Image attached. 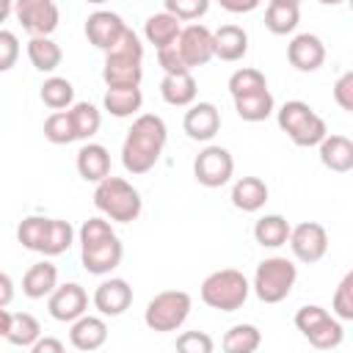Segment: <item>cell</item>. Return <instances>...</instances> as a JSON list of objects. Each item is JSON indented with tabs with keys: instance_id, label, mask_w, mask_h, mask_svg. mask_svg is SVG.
<instances>
[{
	"instance_id": "6da1fadb",
	"label": "cell",
	"mask_w": 353,
	"mask_h": 353,
	"mask_svg": "<svg viewBox=\"0 0 353 353\" xmlns=\"http://www.w3.org/2000/svg\"><path fill=\"white\" fill-rule=\"evenodd\" d=\"M168 141V127L157 113H141L121 143V165L130 174H146L157 165Z\"/></svg>"
},
{
	"instance_id": "e0dca14e",
	"label": "cell",
	"mask_w": 353,
	"mask_h": 353,
	"mask_svg": "<svg viewBox=\"0 0 353 353\" xmlns=\"http://www.w3.org/2000/svg\"><path fill=\"white\" fill-rule=\"evenodd\" d=\"M182 130L190 141H212L221 130V110L212 102H193L185 110Z\"/></svg>"
},
{
	"instance_id": "ee69618b",
	"label": "cell",
	"mask_w": 353,
	"mask_h": 353,
	"mask_svg": "<svg viewBox=\"0 0 353 353\" xmlns=\"http://www.w3.org/2000/svg\"><path fill=\"white\" fill-rule=\"evenodd\" d=\"M157 63H160V69H163L165 74H176V72H190V69L185 66V61H182V55H179L176 44L160 47V50H157Z\"/></svg>"
},
{
	"instance_id": "277c9868",
	"label": "cell",
	"mask_w": 353,
	"mask_h": 353,
	"mask_svg": "<svg viewBox=\"0 0 353 353\" xmlns=\"http://www.w3.org/2000/svg\"><path fill=\"white\" fill-rule=\"evenodd\" d=\"M94 207L116 223H132L141 210H143V199L138 193V188H132L124 176H113L108 174L105 179L97 182L94 188Z\"/></svg>"
},
{
	"instance_id": "4dcf8cb0",
	"label": "cell",
	"mask_w": 353,
	"mask_h": 353,
	"mask_svg": "<svg viewBox=\"0 0 353 353\" xmlns=\"http://www.w3.org/2000/svg\"><path fill=\"white\" fill-rule=\"evenodd\" d=\"M179 30H182L179 19H176V17H171L168 11L152 14V17L146 19V25H143V36H146V41H149V44H154V50L174 44V41H176V36H179Z\"/></svg>"
},
{
	"instance_id": "7402d4cb",
	"label": "cell",
	"mask_w": 353,
	"mask_h": 353,
	"mask_svg": "<svg viewBox=\"0 0 353 353\" xmlns=\"http://www.w3.org/2000/svg\"><path fill=\"white\" fill-rule=\"evenodd\" d=\"M320 163L334 174H347L353 168V141L347 135H325L320 143Z\"/></svg>"
},
{
	"instance_id": "9a60e30c",
	"label": "cell",
	"mask_w": 353,
	"mask_h": 353,
	"mask_svg": "<svg viewBox=\"0 0 353 353\" xmlns=\"http://www.w3.org/2000/svg\"><path fill=\"white\" fill-rule=\"evenodd\" d=\"M91 303L102 317H119L132 306V287L124 279H105L97 284Z\"/></svg>"
},
{
	"instance_id": "b9f144b4",
	"label": "cell",
	"mask_w": 353,
	"mask_h": 353,
	"mask_svg": "<svg viewBox=\"0 0 353 353\" xmlns=\"http://www.w3.org/2000/svg\"><path fill=\"white\" fill-rule=\"evenodd\" d=\"M19 61V39L17 33L0 28V72H8Z\"/></svg>"
},
{
	"instance_id": "60d3db41",
	"label": "cell",
	"mask_w": 353,
	"mask_h": 353,
	"mask_svg": "<svg viewBox=\"0 0 353 353\" xmlns=\"http://www.w3.org/2000/svg\"><path fill=\"white\" fill-rule=\"evenodd\" d=\"M176 347L182 353H212L215 350V342L204 331H185V334L176 336Z\"/></svg>"
},
{
	"instance_id": "83f0119b",
	"label": "cell",
	"mask_w": 353,
	"mask_h": 353,
	"mask_svg": "<svg viewBox=\"0 0 353 353\" xmlns=\"http://www.w3.org/2000/svg\"><path fill=\"white\" fill-rule=\"evenodd\" d=\"M28 58H30L33 69H39L41 74H52L61 66L63 52H61L58 41H52V36H30V41H28Z\"/></svg>"
},
{
	"instance_id": "30bf717a",
	"label": "cell",
	"mask_w": 353,
	"mask_h": 353,
	"mask_svg": "<svg viewBox=\"0 0 353 353\" xmlns=\"http://www.w3.org/2000/svg\"><path fill=\"white\" fill-rule=\"evenodd\" d=\"M234 174V157L223 146H204L193 160V176L204 188H223Z\"/></svg>"
},
{
	"instance_id": "ffe728a7",
	"label": "cell",
	"mask_w": 353,
	"mask_h": 353,
	"mask_svg": "<svg viewBox=\"0 0 353 353\" xmlns=\"http://www.w3.org/2000/svg\"><path fill=\"white\" fill-rule=\"evenodd\" d=\"M248 52V33L240 25H221L218 30H212V55L234 63Z\"/></svg>"
},
{
	"instance_id": "681fc988",
	"label": "cell",
	"mask_w": 353,
	"mask_h": 353,
	"mask_svg": "<svg viewBox=\"0 0 353 353\" xmlns=\"http://www.w3.org/2000/svg\"><path fill=\"white\" fill-rule=\"evenodd\" d=\"M14 14V0H0V25Z\"/></svg>"
},
{
	"instance_id": "d4e9b609",
	"label": "cell",
	"mask_w": 353,
	"mask_h": 353,
	"mask_svg": "<svg viewBox=\"0 0 353 353\" xmlns=\"http://www.w3.org/2000/svg\"><path fill=\"white\" fill-rule=\"evenodd\" d=\"M270 190L265 185V179L259 176H240L234 185H232V204L240 210V212H256L265 207Z\"/></svg>"
},
{
	"instance_id": "8fae6325",
	"label": "cell",
	"mask_w": 353,
	"mask_h": 353,
	"mask_svg": "<svg viewBox=\"0 0 353 353\" xmlns=\"http://www.w3.org/2000/svg\"><path fill=\"white\" fill-rule=\"evenodd\" d=\"M287 243H290V251H292V256H295L298 262L314 265V262H320V259L325 256V251H328V232H325V226L317 223V221H303V223H298V226H290Z\"/></svg>"
},
{
	"instance_id": "f1b7e54d",
	"label": "cell",
	"mask_w": 353,
	"mask_h": 353,
	"mask_svg": "<svg viewBox=\"0 0 353 353\" xmlns=\"http://www.w3.org/2000/svg\"><path fill=\"white\" fill-rule=\"evenodd\" d=\"M234 110L243 121H265L273 110H276V99L268 88H259V91H251V94H243V97H234Z\"/></svg>"
},
{
	"instance_id": "836d02e7",
	"label": "cell",
	"mask_w": 353,
	"mask_h": 353,
	"mask_svg": "<svg viewBox=\"0 0 353 353\" xmlns=\"http://www.w3.org/2000/svg\"><path fill=\"white\" fill-rule=\"evenodd\" d=\"M221 345L226 353H254L262 345V331L254 323H237L223 334Z\"/></svg>"
},
{
	"instance_id": "4316f807",
	"label": "cell",
	"mask_w": 353,
	"mask_h": 353,
	"mask_svg": "<svg viewBox=\"0 0 353 353\" xmlns=\"http://www.w3.org/2000/svg\"><path fill=\"white\" fill-rule=\"evenodd\" d=\"M74 243V229L69 221L63 218H47L44 221V234H41V243H39V251L36 254H44V256H58V254H66Z\"/></svg>"
},
{
	"instance_id": "f35d334b",
	"label": "cell",
	"mask_w": 353,
	"mask_h": 353,
	"mask_svg": "<svg viewBox=\"0 0 353 353\" xmlns=\"http://www.w3.org/2000/svg\"><path fill=\"white\" fill-rule=\"evenodd\" d=\"M331 312L336 320L347 323L353 320V270H347L342 276V281L336 284L334 290V298H331Z\"/></svg>"
},
{
	"instance_id": "2e32d148",
	"label": "cell",
	"mask_w": 353,
	"mask_h": 353,
	"mask_svg": "<svg viewBox=\"0 0 353 353\" xmlns=\"http://www.w3.org/2000/svg\"><path fill=\"white\" fill-rule=\"evenodd\" d=\"M124 30H127V22L116 11H94L85 19V39L102 52H108L124 36Z\"/></svg>"
},
{
	"instance_id": "d6986e66",
	"label": "cell",
	"mask_w": 353,
	"mask_h": 353,
	"mask_svg": "<svg viewBox=\"0 0 353 353\" xmlns=\"http://www.w3.org/2000/svg\"><path fill=\"white\" fill-rule=\"evenodd\" d=\"M69 342L77 350H99L108 342V323L97 314H80L77 320H72Z\"/></svg>"
},
{
	"instance_id": "74e56055",
	"label": "cell",
	"mask_w": 353,
	"mask_h": 353,
	"mask_svg": "<svg viewBox=\"0 0 353 353\" xmlns=\"http://www.w3.org/2000/svg\"><path fill=\"white\" fill-rule=\"evenodd\" d=\"M259 88H268V77L259 69H254V66H243V69H237L229 77V94H232V99L234 97H243V94H251V91H259Z\"/></svg>"
},
{
	"instance_id": "7bdbcfd3",
	"label": "cell",
	"mask_w": 353,
	"mask_h": 353,
	"mask_svg": "<svg viewBox=\"0 0 353 353\" xmlns=\"http://www.w3.org/2000/svg\"><path fill=\"white\" fill-rule=\"evenodd\" d=\"M334 102L345 110L353 113V72H342L334 83Z\"/></svg>"
},
{
	"instance_id": "3957f363",
	"label": "cell",
	"mask_w": 353,
	"mask_h": 353,
	"mask_svg": "<svg viewBox=\"0 0 353 353\" xmlns=\"http://www.w3.org/2000/svg\"><path fill=\"white\" fill-rule=\"evenodd\" d=\"M102 80L108 88L141 85V80H143V44L132 28H127L124 36L105 52Z\"/></svg>"
},
{
	"instance_id": "816d5d0a",
	"label": "cell",
	"mask_w": 353,
	"mask_h": 353,
	"mask_svg": "<svg viewBox=\"0 0 353 353\" xmlns=\"http://www.w3.org/2000/svg\"><path fill=\"white\" fill-rule=\"evenodd\" d=\"M276 3H292V6H301V0H276Z\"/></svg>"
},
{
	"instance_id": "e575fe53",
	"label": "cell",
	"mask_w": 353,
	"mask_h": 353,
	"mask_svg": "<svg viewBox=\"0 0 353 353\" xmlns=\"http://www.w3.org/2000/svg\"><path fill=\"white\" fill-rule=\"evenodd\" d=\"M39 97H41V102H44L50 110H66V108H72V102H74V85H72L66 77L50 74V77L41 83Z\"/></svg>"
},
{
	"instance_id": "bcb514c9",
	"label": "cell",
	"mask_w": 353,
	"mask_h": 353,
	"mask_svg": "<svg viewBox=\"0 0 353 353\" xmlns=\"http://www.w3.org/2000/svg\"><path fill=\"white\" fill-rule=\"evenodd\" d=\"M33 353H63V342L61 339H52V336H39L33 345H30Z\"/></svg>"
},
{
	"instance_id": "4fadbf2b",
	"label": "cell",
	"mask_w": 353,
	"mask_h": 353,
	"mask_svg": "<svg viewBox=\"0 0 353 353\" xmlns=\"http://www.w3.org/2000/svg\"><path fill=\"white\" fill-rule=\"evenodd\" d=\"M174 44H176V50H179V55H182L188 69L204 66V63H210L215 58L212 55V30L207 25L193 22V25L182 28Z\"/></svg>"
},
{
	"instance_id": "f5cc1de1",
	"label": "cell",
	"mask_w": 353,
	"mask_h": 353,
	"mask_svg": "<svg viewBox=\"0 0 353 353\" xmlns=\"http://www.w3.org/2000/svg\"><path fill=\"white\" fill-rule=\"evenodd\" d=\"M85 3H91V6H102V3H108V0H85Z\"/></svg>"
},
{
	"instance_id": "f6af8a7d",
	"label": "cell",
	"mask_w": 353,
	"mask_h": 353,
	"mask_svg": "<svg viewBox=\"0 0 353 353\" xmlns=\"http://www.w3.org/2000/svg\"><path fill=\"white\" fill-rule=\"evenodd\" d=\"M262 0H218V6L229 14H251L254 8H259Z\"/></svg>"
},
{
	"instance_id": "8992f818",
	"label": "cell",
	"mask_w": 353,
	"mask_h": 353,
	"mask_svg": "<svg viewBox=\"0 0 353 353\" xmlns=\"http://www.w3.org/2000/svg\"><path fill=\"white\" fill-rule=\"evenodd\" d=\"M276 121H279V130L287 132V138L301 146V149H309V146H317L325 135H328V127L323 121V116H317L306 102L301 99H290L284 102L279 110H276Z\"/></svg>"
},
{
	"instance_id": "5b68a950",
	"label": "cell",
	"mask_w": 353,
	"mask_h": 353,
	"mask_svg": "<svg viewBox=\"0 0 353 353\" xmlns=\"http://www.w3.org/2000/svg\"><path fill=\"white\" fill-rule=\"evenodd\" d=\"M248 292H251L248 279L240 270H234V268L212 270L201 281V287H199L201 301L210 309H218V312H237V309H243V303L248 301Z\"/></svg>"
},
{
	"instance_id": "7c38bea8",
	"label": "cell",
	"mask_w": 353,
	"mask_h": 353,
	"mask_svg": "<svg viewBox=\"0 0 353 353\" xmlns=\"http://www.w3.org/2000/svg\"><path fill=\"white\" fill-rule=\"evenodd\" d=\"M14 17L30 36H52L61 22L55 0H14Z\"/></svg>"
},
{
	"instance_id": "1f68e13d",
	"label": "cell",
	"mask_w": 353,
	"mask_h": 353,
	"mask_svg": "<svg viewBox=\"0 0 353 353\" xmlns=\"http://www.w3.org/2000/svg\"><path fill=\"white\" fill-rule=\"evenodd\" d=\"M301 22V6H292V3H276L270 0L268 8H265V28L273 33V36H287L298 28Z\"/></svg>"
},
{
	"instance_id": "603a6c76",
	"label": "cell",
	"mask_w": 353,
	"mask_h": 353,
	"mask_svg": "<svg viewBox=\"0 0 353 353\" xmlns=\"http://www.w3.org/2000/svg\"><path fill=\"white\" fill-rule=\"evenodd\" d=\"M58 287V268L50 262V259H41L36 265H30L22 276V292L30 298V301H41L47 298L52 290Z\"/></svg>"
},
{
	"instance_id": "8d00e7d4",
	"label": "cell",
	"mask_w": 353,
	"mask_h": 353,
	"mask_svg": "<svg viewBox=\"0 0 353 353\" xmlns=\"http://www.w3.org/2000/svg\"><path fill=\"white\" fill-rule=\"evenodd\" d=\"M44 138L55 146H63V143H72L77 141L74 138V130H72V119H69V108L66 110H52L47 119H44Z\"/></svg>"
},
{
	"instance_id": "ba28073f",
	"label": "cell",
	"mask_w": 353,
	"mask_h": 353,
	"mask_svg": "<svg viewBox=\"0 0 353 353\" xmlns=\"http://www.w3.org/2000/svg\"><path fill=\"white\" fill-rule=\"evenodd\" d=\"M190 309H193V301L185 290H163L146 303L143 323L149 331H157V334L179 331L185 325Z\"/></svg>"
},
{
	"instance_id": "ac0fdd59",
	"label": "cell",
	"mask_w": 353,
	"mask_h": 353,
	"mask_svg": "<svg viewBox=\"0 0 353 353\" xmlns=\"http://www.w3.org/2000/svg\"><path fill=\"white\" fill-rule=\"evenodd\" d=\"M287 61L298 72H317L325 63V44L314 33H298L287 44Z\"/></svg>"
},
{
	"instance_id": "cb8c5ba5",
	"label": "cell",
	"mask_w": 353,
	"mask_h": 353,
	"mask_svg": "<svg viewBox=\"0 0 353 353\" xmlns=\"http://www.w3.org/2000/svg\"><path fill=\"white\" fill-rule=\"evenodd\" d=\"M196 77L190 72H176V74H165L160 80V97L165 105L171 108H188L196 102Z\"/></svg>"
},
{
	"instance_id": "ab89813d",
	"label": "cell",
	"mask_w": 353,
	"mask_h": 353,
	"mask_svg": "<svg viewBox=\"0 0 353 353\" xmlns=\"http://www.w3.org/2000/svg\"><path fill=\"white\" fill-rule=\"evenodd\" d=\"M165 8L171 17H176L179 22H193V19H201L207 11H210V0H163Z\"/></svg>"
},
{
	"instance_id": "7a4b0ae2",
	"label": "cell",
	"mask_w": 353,
	"mask_h": 353,
	"mask_svg": "<svg viewBox=\"0 0 353 353\" xmlns=\"http://www.w3.org/2000/svg\"><path fill=\"white\" fill-rule=\"evenodd\" d=\"M77 240H80V262H83L85 273L105 276V273H110L121 265L124 245H121L119 234L113 232V226L105 215L83 221V226L77 232Z\"/></svg>"
},
{
	"instance_id": "44dd1931",
	"label": "cell",
	"mask_w": 353,
	"mask_h": 353,
	"mask_svg": "<svg viewBox=\"0 0 353 353\" xmlns=\"http://www.w3.org/2000/svg\"><path fill=\"white\" fill-rule=\"evenodd\" d=\"M77 174L85 179V182H99L110 174V152L102 146V143H94V141H85L77 152Z\"/></svg>"
},
{
	"instance_id": "f546056e",
	"label": "cell",
	"mask_w": 353,
	"mask_h": 353,
	"mask_svg": "<svg viewBox=\"0 0 353 353\" xmlns=\"http://www.w3.org/2000/svg\"><path fill=\"white\" fill-rule=\"evenodd\" d=\"M287 237H290V221L279 212L262 215L254 223V240L262 248H281V245H287Z\"/></svg>"
},
{
	"instance_id": "d590c367",
	"label": "cell",
	"mask_w": 353,
	"mask_h": 353,
	"mask_svg": "<svg viewBox=\"0 0 353 353\" xmlns=\"http://www.w3.org/2000/svg\"><path fill=\"white\" fill-rule=\"evenodd\" d=\"M41 336V323L30 314V312H14L11 314V328L6 334V339L17 347H30L36 339Z\"/></svg>"
},
{
	"instance_id": "c3c4849f",
	"label": "cell",
	"mask_w": 353,
	"mask_h": 353,
	"mask_svg": "<svg viewBox=\"0 0 353 353\" xmlns=\"http://www.w3.org/2000/svg\"><path fill=\"white\" fill-rule=\"evenodd\" d=\"M8 328H11V312H8L6 306H0V336H3V339H6Z\"/></svg>"
},
{
	"instance_id": "f907efd6",
	"label": "cell",
	"mask_w": 353,
	"mask_h": 353,
	"mask_svg": "<svg viewBox=\"0 0 353 353\" xmlns=\"http://www.w3.org/2000/svg\"><path fill=\"white\" fill-rule=\"evenodd\" d=\"M317 3H323V6H339V3H345V0H317Z\"/></svg>"
},
{
	"instance_id": "5bb4252c",
	"label": "cell",
	"mask_w": 353,
	"mask_h": 353,
	"mask_svg": "<svg viewBox=\"0 0 353 353\" xmlns=\"http://www.w3.org/2000/svg\"><path fill=\"white\" fill-rule=\"evenodd\" d=\"M47 309H50V317H52V320H58V323H72V320H77L80 314L88 312V292H85L77 281L58 284V287L47 295Z\"/></svg>"
},
{
	"instance_id": "d6a6232c",
	"label": "cell",
	"mask_w": 353,
	"mask_h": 353,
	"mask_svg": "<svg viewBox=\"0 0 353 353\" xmlns=\"http://www.w3.org/2000/svg\"><path fill=\"white\" fill-rule=\"evenodd\" d=\"M69 119H72V130L77 141H91L102 127V113L91 102H72Z\"/></svg>"
},
{
	"instance_id": "7dc6e473",
	"label": "cell",
	"mask_w": 353,
	"mask_h": 353,
	"mask_svg": "<svg viewBox=\"0 0 353 353\" xmlns=\"http://www.w3.org/2000/svg\"><path fill=\"white\" fill-rule=\"evenodd\" d=\"M14 301V281L8 273L0 270V306H8Z\"/></svg>"
},
{
	"instance_id": "9c48e42d",
	"label": "cell",
	"mask_w": 353,
	"mask_h": 353,
	"mask_svg": "<svg viewBox=\"0 0 353 353\" xmlns=\"http://www.w3.org/2000/svg\"><path fill=\"white\" fill-rule=\"evenodd\" d=\"M295 328L309 339L312 347L317 350H331L342 345L345 328L342 320H336L334 314H328V309L317 306V303H306L295 312Z\"/></svg>"
},
{
	"instance_id": "52a82bcc",
	"label": "cell",
	"mask_w": 353,
	"mask_h": 353,
	"mask_svg": "<svg viewBox=\"0 0 353 353\" xmlns=\"http://www.w3.org/2000/svg\"><path fill=\"white\" fill-rule=\"evenodd\" d=\"M295 281H298V268H295L292 259H287V256H265L254 270L251 290L256 292V298L262 303H281L292 292Z\"/></svg>"
},
{
	"instance_id": "484cf974",
	"label": "cell",
	"mask_w": 353,
	"mask_h": 353,
	"mask_svg": "<svg viewBox=\"0 0 353 353\" xmlns=\"http://www.w3.org/2000/svg\"><path fill=\"white\" fill-rule=\"evenodd\" d=\"M141 105H143L141 85H116V88H108L102 97V108L116 119L135 116L141 110Z\"/></svg>"
}]
</instances>
